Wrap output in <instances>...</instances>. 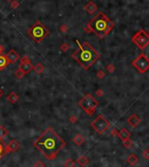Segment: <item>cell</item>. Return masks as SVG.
<instances>
[{
	"instance_id": "1",
	"label": "cell",
	"mask_w": 149,
	"mask_h": 167,
	"mask_svg": "<svg viewBox=\"0 0 149 167\" xmlns=\"http://www.w3.org/2000/svg\"><path fill=\"white\" fill-rule=\"evenodd\" d=\"M66 143L59 134L49 127L33 142V146L43 154L47 159L56 158L60 150L66 146Z\"/></svg>"
},
{
	"instance_id": "2",
	"label": "cell",
	"mask_w": 149,
	"mask_h": 167,
	"mask_svg": "<svg viewBox=\"0 0 149 167\" xmlns=\"http://www.w3.org/2000/svg\"><path fill=\"white\" fill-rule=\"evenodd\" d=\"M79 48L72 54V58L76 62L79 63L85 70L89 69L93 65V64L99 58V52L93 48L89 43H81L79 40H75Z\"/></svg>"
},
{
	"instance_id": "3",
	"label": "cell",
	"mask_w": 149,
	"mask_h": 167,
	"mask_svg": "<svg viewBox=\"0 0 149 167\" xmlns=\"http://www.w3.org/2000/svg\"><path fill=\"white\" fill-rule=\"evenodd\" d=\"M114 24L104 12H99L95 15L85 28L86 33H93L99 38H105L114 29Z\"/></svg>"
},
{
	"instance_id": "4",
	"label": "cell",
	"mask_w": 149,
	"mask_h": 167,
	"mask_svg": "<svg viewBox=\"0 0 149 167\" xmlns=\"http://www.w3.org/2000/svg\"><path fill=\"white\" fill-rule=\"evenodd\" d=\"M27 33L36 43H40L46 37L49 36L50 31L40 21H37L27 30Z\"/></svg>"
},
{
	"instance_id": "5",
	"label": "cell",
	"mask_w": 149,
	"mask_h": 167,
	"mask_svg": "<svg viewBox=\"0 0 149 167\" xmlns=\"http://www.w3.org/2000/svg\"><path fill=\"white\" fill-rule=\"evenodd\" d=\"M99 105V102L94 98L90 93L85 95L79 101V106L86 112L88 116H92L95 112Z\"/></svg>"
},
{
	"instance_id": "6",
	"label": "cell",
	"mask_w": 149,
	"mask_h": 167,
	"mask_svg": "<svg viewBox=\"0 0 149 167\" xmlns=\"http://www.w3.org/2000/svg\"><path fill=\"white\" fill-rule=\"evenodd\" d=\"M91 126L97 131V133H99V135H102L109 129L110 126H111V124L103 115H99L91 123Z\"/></svg>"
},
{
	"instance_id": "7",
	"label": "cell",
	"mask_w": 149,
	"mask_h": 167,
	"mask_svg": "<svg viewBox=\"0 0 149 167\" xmlns=\"http://www.w3.org/2000/svg\"><path fill=\"white\" fill-rule=\"evenodd\" d=\"M132 64L140 73L143 74L149 70V58L144 53H140L132 62Z\"/></svg>"
},
{
	"instance_id": "8",
	"label": "cell",
	"mask_w": 149,
	"mask_h": 167,
	"mask_svg": "<svg viewBox=\"0 0 149 167\" xmlns=\"http://www.w3.org/2000/svg\"><path fill=\"white\" fill-rule=\"evenodd\" d=\"M132 42L140 50H144L149 44V34L146 33L144 30H140L132 38Z\"/></svg>"
},
{
	"instance_id": "9",
	"label": "cell",
	"mask_w": 149,
	"mask_h": 167,
	"mask_svg": "<svg viewBox=\"0 0 149 167\" xmlns=\"http://www.w3.org/2000/svg\"><path fill=\"white\" fill-rule=\"evenodd\" d=\"M33 67L34 66L32 65L31 60H30V58L28 57L24 56V57L21 58L20 63H19V65H18V69H20L25 75L28 74L31 70H33Z\"/></svg>"
},
{
	"instance_id": "10",
	"label": "cell",
	"mask_w": 149,
	"mask_h": 167,
	"mask_svg": "<svg viewBox=\"0 0 149 167\" xmlns=\"http://www.w3.org/2000/svg\"><path fill=\"white\" fill-rule=\"evenodd\" d=\"M20 148V144L17 140L12 139L10 140L7 144H6L5 147V154H8L10 152H15L18 150Z\"/></svg>"
},
{
	"instance_id": "11",
	"label": "cell",
	"mask_w": 149,
	"mask_h": 167,
	"mask_svg": "<svg viewBox=\"0 0 149 167\" xmlns=\"http://www.w3.org/2000/svg\"><path fill=\"white\" fill-rule=\"evenodd\" d=\"M85 10L89 14L92 15V14H94L97 10H98V5H97L93 1H89L85 5Z\"/></svg>"
},
{
	"instance_id": "12",
	"label": "cell",
	"mask_w": 149,
	"mask_h": 167,
	"mask_svg": "<svg viewBox=\"0 0 149 167\" xmlns=\"http://www.w3.org/2000/svg\"><path fill=\"white\" fill-rule=\"evenodd\" d=\"M140 122H141V119H140V117H138L136 114H133L131 117H129L127 118V123L131 125L132 127H136L140 125Z\"/></svg>"
},
{
	"instance_id": "13",
	"label": "cell",
	"mask_w": 149,
	"mask_h": 167,
	"mask_svg": "<svg viewBox=\"0 0 149 167\" xmlns=\"http://www.w3.org/2000/svg\"><path fill=\"white\" fill-rule=\"evenodd\" d=\"M6 58H7L8 61L10 64H14L18 61V59L19 58L18 53H17L14 50H10V51L6 54Z\"/></svg>"
},
{
	"instance_id": "14",
	"label": "cell",
	"mask_w": 149,
	"mask_h": 167,
	"mask_svg": "<svg viewBox=\"0 0 149 167\" xmlns=\"http://www.w3.org/2000/svg\"><path fill=\"white\" fill-rule=\"evenodd\" d=\"M118 136H119V138L121 139V141H124V140H126V139H128V138H130L131 134L126 129L123 128V129L120 130V131H118Z\"/></svg>"
},
{
	"instance_id": "15",
	"label": "cell",
	"mask_w": 149,
	"mask_h": 167,
	"mask_svg": "<svg viewBox=\"0 0 149 167\" xmlns=\"http://www.w3.org/2000/svg\"><path fill=\"white\" fill-rule=\"evenodd\" d=\"M10 63L8 61L6 55L4 54H0V71H3L5 69V67L9 64Z\"/></svg>"
},
{
	"instance_id": "16",
	"label": "cell",
	"mask_w": 149,
	"mask_h": 167,
	"mask_svg": "<svg viewBox=\"0 0 149 167\" xmlns=\"http://www.w3.org/2000/svg\"><path fill=\"white\" fill-rule=\"evenodd\" d=\"M85 141H86V138L82 135H80V134H78V135H76L72 138V142L77 145L83 144L85 143Z\"/></svg>"
},
{
	"instance_id": "17",
	"label": "cell",
	"mask_w": 149,
	"mask_h": 167,
	"mask_svg": "<svg viewBox=\"0 0 149 167\" xmlns=\"http://www.w3.org/2000/svg\"><path fill=\"white\" fill-rule=\"evenodd\" d=\"M18 99H19V97L18 96V94L14 92H12L7 97V100L9 101L10 104L17 103V102L18 101Z\"/></svg>"
},
{
	"instance_id": "18",
	"label": "cell",
	"mask_w": 149,
	"mask_h": 167,
	"mask_svg": "<svg viewBox=\"0 0 149 167\" xmlns=\"http://www.w3.org/2000/svg\"><path fill=\"white\" fill-rule=\"evenodd\" d=\"M77 162L80 166H86L89 164V159H88L86 156H80V157L77 159Z\"/></svg>"
},
{
	"instance_id": "19",
	"label": "cell",
	"mask_w": 149,
	"mask_h": 167,
	"mask_svg": "<svg viewBox=\"0 0 149 167\" xmlns=\"http://www.w3.org/2000/svg\"><path fill=\"white\" fill-rule=\"evenodd\" d=\"M126 160H127V162L131 164V165H135V164H137V162H138V158L136 157L134 154H131L130 156H128V158H127Z\"/></svg>"
},
{
	"instance_id": "20",
	"label": "cell",
	"mask_w": 149,
	"mask_h": 167,
	"mask_svg": "<svg viewBox=\"0 0 149 167\" xmlns=\"http://www.w3.org/2000/svg\"><path fill=\"white\" fill-rule=\"evenodd\" d=\"M8 134H9V131L3 125H0V139L3 140L4 138L8 136Z\"/></svg>"
},
{
	"instance_id": "21",
	"label": "cell",
	"mask_w": 149,
	"mask_h": 167,
	"mask_svg": "<svg viewBox=\"0 0 149 167\" xmlns=\"http://www.w3.org/2000/svg\"><path fill=\"white\" fill-rule=\"evenodd\" d=\"M33 70L35 71V72H37L38 74H40V73H42L43 71H45V67L42 64L38 63V64H37L36 65L33 67Z\"/></svg>"
},
{
	"instance_id": "22",
	"label": "cell",
	"mask_w": 149,
	"mask_h": 167,
	"mask_svg": "<svg viewBox=\"0 0 149 167\" xmlns=\"http://www.w3.org/2000/svg\"><path fill=\"white\" fill-rule=\"evenodd\" d=\"M5 147L6 144L3 142V140L0 139V158L5 155Z\"/></svg>"
},
{
	"instance_id": "23",
	"label": "cell",
	"mask_w": 149,
	"mask_h": 167,
	"mask_svg": "<svg viewBox=\"0 0 149 167\" xmlns=\"http://www.w3.org/2000/svg\"><path fill=\"white\" fill-rule=\"evenodd\" d=\"M122 143H123V145H124V146L126 147V149L131 148V147L133 146V142L130 139V138H128V139H126V140L122 141Z\"/></svg>"
},
{
	"instance_id": "24",
	"label": "cell",
	"mask_w": 149,
	"mask_h": 167,
	"mask_svg": "<svg viewBox=\"0 0 149 167\" xmlns=\"http://www.w3.org/2000/svg\"><path fill=\"white\" fill-rule=\"evenodd\" d=\"M25 76V73L23 72L22 71L20 70V69H18L16 71H15V77H17L18 79H23L24 77Z\"/></svg>"
},
{
	"instance_id": "25",
	"label": "cell",
	"mask_w": 149,
	"mask_h": 167,
	"mask_svg": "<svg viewBox=\"0 0 149 167\" xmlns=\"http://www.w3.org/2000/svg\"><path fill=\"white\" fill-rule=\"evenodd\" d=\"M64 165L66 167H73V166H75V161L73 159H72V158H69V159H67Z\"/></svg>"
},
{
	"instance_id": "26",
	"label": "cell",
	"mask_w": 149,
	"mask_h": 167,
	"mask_svg": "<svg viewBox=\"0 0 149 167\" xmlns=\"http://www.w3.org/2000/svg\"><path fill=\"white\" fill-rule=\"evenodd\" d=\"M69 44H67V43H63L61 45H60V50H61L62 51H64V52H66V51H67L68 50H69Z\"/></svg>"
},
{
	"instance_id": "27",
	"label": "cell",
	"mask_w": 149,
	"mask_h": 167,
	"mask_svg": "<svg viewBox=\"0 0 149 167\" xmlns=\"http://www.w3.org/2000/svg\"><path fill=\"white\" fill-rule=\"evenodd\" d=\"M18 6H19V2H18V1H17V0H14V1H12V5H10V7H12V9H14V10L18 9Z\"/></svg>"
},
{
	"instance_id": "28",
	"label": "cell",
	"mask_w": 149,
	"mask_h": 167,
	"mask_svg": "<svg viewBox=\"0 0 149 167\" xmlns=\"http://www.w3.org/2000/svg\"><path fill=\"white\" fill-rule=\"evenodd\" d=\"M107 70L109 71V72H111V73H113L114 71H115V67H114V65L113 64H110L109 65H107Z\"/></svg>"
},
{
	"instance_id": "29",
	"label": "cell",
	"mask_w": 149,
	"mask_h": 167,
	"mask_svg": "<svg viewBox=\"0 0 149 167\" xmlns=\"http://www.w3.org/2000/svg\"><path fill=\"white\" fill-rule=\"evenodd\" d=\"M97 77H99V79H103V77H105V72L103 71H99L98 72H97Z\"/></svg>"
},
{
	"instance_id": "30",
	"label": "cell",
	"mask_w": 149,
	"mask_h": 167,
	"mask_svg": "<svg viewBox=\"0 0 149 167\" xmlns=\"http://www.w3.org/2000/svg\"><path fill=\"white\" fill-rule=\"evenodd\" d=\"M69 121L72 124H75L78 121V118L76 116H74V115H72V116H71L70 118H69Z\"/></svg>"
},
{
	"instance_id": "31",
	"label": "cell",
	"mask_w": 149,
	"mask_h": 167,
	"mask_svg": "<svg viewBox=\"0 0 149 167\" xmlns=\"http://www.w3.org/2000/svg\"><path fill=\"white\" fill-rule=\"evenodd\" d=\"M60 31L63 32V33H66V32H67L68 31V26L66 25H62L61 26H60Z\"/></svg>"
},
{
	"instance_id": "32",
	"label": "cell",
	"mask_w": 149,
	"mask_h": 167,
	"mask_svg": "<svg viewBox=\"0 0 149 167\" xmlns=\"http://www.w3.org/2000/svg\"><path fill=\"white\" fill-rule=\"evenodd\" d=\"M33 166H35V167H42V166H45V164L43 163L41 160H38L35 164H33Z\"/></svg>"
},
{
	"instance_id": "33",
	"label": "cell",
	"mask_w": 149,
	"mask_h": 167,
	"mask_svg": "<svg viewBox=\"0 0 149 167\" xmlns=\"http://www.w3.org/2000/svg\"><path fill=\"white\" fill-rule=\"evenodd\" d=\"M142 155H143V157L146 158V159H149V150L147 149V150H146V151H144Z\"/></svg>"
},
{
	"instance_id": "34",
	"label": "cell",
	"mask_w": 149,
	"mask_h": 167,
	"mask_svg": "<svg viewBox=\"0 0 149 167\" xmlns=\"http://www.w3.org/2000/svg\"><path fill=\"white\" fill-rule=\"evenodd\" d=\"M95 94H96L98 97H101V96H103V94H104V92H103L102 90H97L96 92H95Z\"/></svg>"
},
{
	"instance_id": "35",
	"label": "cell",
	"mask_w": 149,
	"mask_h": 167,
	"mask_svg": "<svg viewBox=\"0 0 149 167\" xmlns=\"http://www.w3.org/2000/svg\"><path fill=\"white\" fill-rule=\"evenodd\" d=\"M111 135H113V136H116V135H118V131L116 129H113L111 131Z\"/></svg>"
},
{
	"instance_id": "36",
	"label": "cell",
	"mask_w": 149,
	"mask_h": 167,
	"mask_svg": "<svg viewBox=\"0 0 149 167\" xmlns=\"http://www.w3.org/2000/svg\"><path fill=\"white\" fill-rule=\"evenodd\" d=\"M5 47L3 46L2 44H0V54H3L4 53V51H5Z\"/></svg>"
},
{
	"instance_id": "37",
	"label": "cell",
	"mask_w": 149,
	"mask_h": 167,
	"mask_svg": "<svg viewBox=\"0 0 149 167\" xmlns=\"http://www.w3.org/2000/svg\"><path fill=\"white\" fill-rule=\"evenodd\" d=\"M4 95V92H3V90L2 89H0V97H1L2 96Z\"/></svg>"
},
{
	"instance_id": "38",
	"label": "cell",
	"mask_w": 149,
	"mask_h": 167,
	"mask_svg": "<svg viewBox=\"0 0 149 167\" xmlns=\"http://www.w3.org/2000/svg\"><path fill=\"white\" fill-rule=\"evenodd\" d=\"M6 1H12V0H6Z\"/></svg>"
},
{
	"instance_id": "39",
	"label": "cell",
	"mask_w": 149,
	"mask_h": 167,
	"mask_svg": "<svg viewBox=\"0 0 149 167\" xmlns=\"http://www.w3.org/2000/svg\"><path fill=\"white\" fill-rule=\"evenodd\" d=\"M148 34H149V33H148Z\"/></svg>"
}]
</instances>
